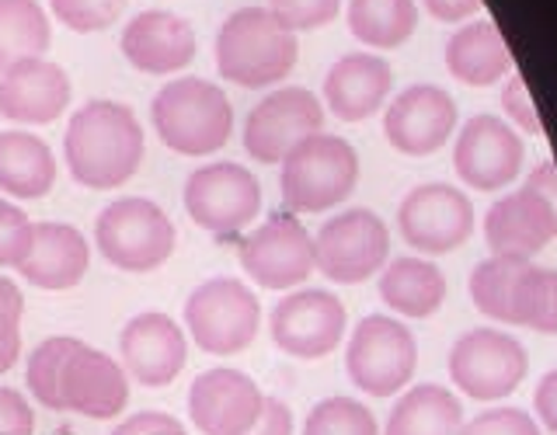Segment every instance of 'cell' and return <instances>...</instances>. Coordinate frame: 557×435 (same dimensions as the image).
Listing matches in <instances>:
<instances>
[{
    "label": "cell",
    "mask_w": 557,
    "mask_h": 435,
    "mask_svg": "<svg viewBox=\"0 0 557 435\" xmlns=\"http://www.w3.org/2000/svg\"><path fill=\"white\" fill-rule=\"evenodd\" d=\"M527 185L536 188V191H544L547 199L557 202V167H554V161H544V164H540V167L530 174V182H527Z\"/></svg>",
    "instance_id": "46"
},
{
    "label": "cell",
    "mask_w": 557,
    "mask_h": 435,
    "mask_svg": "<svg viewBox=\"0 0 557 435\" xmlns=\"http://www.w3.org/2000/svg\"><path fill=\"white\" fill-rule=\"evenodd\" d=\"M32 220L14 202L0 199V269H17L32 248Z\"/></svg>",
    "instance_id": "36"
},
{
    "label": "cell",
    "mask_w": 557,
    "mask_h": 435,
    "mask_svg": "<svg viewBox=\"0 0 557 435\" xmlns=\"http://www.w3.org/2000/svg\"><path fill=\"white\" fill-rule=\"evenodd\" d=\"M261 405L265 394L258 390V383L231 365L202 373L188 390V418L202 435H248Z\"/></svg>",
    "instance_id": "16"
},
{
    "label": "cell",
    "mask_w": 557,
    "mask_h": 435,
    "mask_svg": "<svg viewBox=\"0 0 557 435\" xmlns=\"http://www.w3.org/2000/svg\"><path fill=\"white\" fill-rule=\"evenodd\" d=\"M57 185V157L42 136L25 129L0 133V191L14 199H42Z\"/></svg>",
    "instance_id": "26"
},
{
    "label": "cell",
    "mask_w": 557,
    "mask_h": 435,
    "mask_svg": "<svg viewBox=\"0 0 557 435\" xmlns=\"http://www.w3.org/2000/svg\"><path fill=\"white\" fill-rule=\"evenodd\" d=\"M119 356L122 370L129 380L144 383V387H171L188 362V341L182 324L168 318V313H136V318L122 327L119 335Z\"/></svg>",
    "instance_id": "15"
},
{
    "label": "cell",
    "mask_w": 557,
    "mask_h": 435,
    "mask_svg": "<svg viewBox=\"0 0 557 435\" xmlns=\"http://www.w3.org/2000/svg\"><path fill=\"white\" fill-rule=\"evenodd\" d=\"M112 435H188V432L174 414L139 411V414H129L126 422H119Z\"/></svg>",
    "instance_id": "41"
},
{
    "label": "cell",
    "mask_w": 557,
    "mask_h": 435,
    "mask_svg": "<svg viewBox=\"0 0 557 435\" xmlns=\"http://www.w3.org/2000/svg\"><path fill=\"white\" fill-rule=\"evenodd\" d=\"M60 397L63 411L95 418V422H109V418H119L129 405V376L122 370V362H115L109 352L81 345L63 362Z\"/></svg>",
    "instance_id": "20"
},
{
    "label": "cell",
    "mask_w": 557,
    "mask_h": 435,
    "mask_svg": "<svg viewBox=\"0 0 557 435\" xmlns=\"http://www.w3.org/2000/svg\"><path fill=\"white\" fill-rule=\"evenodd\" d=\"M453 129H457V101L435 84H414L400 91L383 115V136L408 157L435 153Z\"/></svg>",
    "instance_id": "19"
},
{
    "label": "cell",
    "mask_w": 557,
    "mask_h": 435,
    "mask_svg": "<svg viewBox=\"0 0 557 435\" xmlns=\"http://www.w3.org/2000/svg\"><path fill=\"white\" fill-rule=\"evenodd\" d=\"M0 310L14 313V318H22V313H25V296L8 275H0Z\"/></svg>",
    "instance_id": "47"
},
{
    "label": "cell",
    "mask_w": 557,
    "mask_h": 435,
    "mask_svg": "<svg viewBox=\"0 0 557 435\" xmlns=\"http://www.w3.org/2000/svg\"><path fill=\"white\" fill-rule=\"evenodd\" d=\"M502 104H505V112L516 119L519 129H527L533 136L544 133V126H540V115L533 109V98L527 91V80H522L519 74H509V84H505V91H502Z\"/></svg>",
    "instance_id": "40"
},
{
    "label": "cell",
    "mask_w": 557,
    "mask_h": 435,
    "mask_svg": "<svg viewBox=\"0 0 557 435\" xmlns=\"http://www.w3.org/2000/svg\"><path fill=\"white\" fill-rule=\"evenodd\" d=\"M418 365V345L408 324L387 313H370L352 331L345 352L348 380L370 397H391L408 387Z\"/></svg>",
    "instance_id": "7"
},
{
    "label": "cell",
    "mask_w": 557,
    "mask_h": 435,
    "mask_svg": "<svg viewBox=\"0 0 557 435\" xmlns=\"http://www.w3.org/2000/svg\"><path fill=\"white\" fill-rule=\"evenodd\" d=\"M522 265H527L522 258L492 254L474 269V275H470V300H474V307L484 318L509 324V300H512V286Z\"/></svg>",
    "instance_id": "32"
},
{
    "label": "cell",
    "mask_w": 557,
    "mask_h": 435,
    "mask_svg": "<svg viewBox=\"0 0 557 435\" xmlns=\"http://www.w3.org/2000/svg\"><path fill=\"white\" fill-rule=\"evenodd\" d=\"M248 435H293V411L278 397H265L258 422Z\"/></svg>",
    "instance_id": "42"
},
{
    "label": "cell",
    "mask_w": 557,
    "mask_h": 435,
    "mask_svg": "<svg viewBox=\"0 0 557 435\" xmlns=\"http://www.w3.org/2000/svg\"><path fill=\"white\" fill-rule=\"evenodd\" d=\"M17 356H22V318L0 310V376L17 362Z\"/></svg>",
    "instance_id": "43"
},
{
    "label": "cell",
    "mask_w": 557,
    "mask_h": 435,
    "mask_svg": "<svg viewBox=\"0 0 557 435\" xmlns=\"http://www.w3.org/2000/svg\"><path fill=\"white\" fill-rule=\"evenodd\" d=\"M52 42V25L39 0H0V74L39 60Z\"/></svg>",
    "instance_id": "29"
},
{
    "label": "cell",
    "mask_w": 557,
    "mask_h": 435,
    "mask_svg": "<svg viewBox=\"0 0 557 435\" xmlns=\"http://www.w3.org/2000/svg\"><path fill=\"white\" fill-rule=\"evenodd\" d=\"M446 66L457 80L487 87L512 74V52L495 22L478 17V22L453 32V39L446 42Z\"/></svg>",
    "instance_id": "25"
},
{
    "label": "cell",
    "mask_w": 557,
    "mask_h": 435,
    "mask_svg": "<svg viewBox=\"0 0 557 435\" xmlns=\"http://www.w3.org/2000/svg\"><path fill=\"white\" fill-rule=\"evenodd\" d=\"M188 335L209 356H237L258 338L261 303L240 278L220 275L191 289L185 300Z\"/></svg>",
    "instance_id": "6"
},
{
    "label": "cell",
    "mask_w": 557,
    "mask_h": 435,
    "mask_svg": "<svg viewBox=\"0 0 557 435\" xmlns=\"http://www.w3.org/2000/svg\"><path fill=\"white\" fill-rule=\"evenodd\" d=\"M342 0H269V11L293 32H310L327 25L338 14Z\"/></svg>",
    "instance_id": "37"
},
{
    "label": "cell",
    "mask_w": 557,
    "mask_h": 435,
    "mask_svg": "<svg viewBox=\"0 0 557 435\" xmlns=\"http://www.w3.org/2000/svg\"><path fill=\"white\" fill-rule=\"evenodd\" d=\"M87 265H91V248H87L77 226L42 220L32 226V248L28 258L17 265V272L32 286L60 293V289H74L84 278Z\"/></svg>",
    "instance_id": "23"
},
{
    "label": "cell",
    "mask_w": 557,
    "mask_h": 435,
    "mask_svg": "<svg viewBox=\"0 0 557 435\" xmlns=\"http://www.w3.org/2000/svg\"><path fill=\"white\" fill-rule=\"evenodd\" d=\"M185 213L209 234H237L261 213L258 178L234 161L202 164L188 174L182 191Z\"/></svg>",
    "instance_id": "9"
},
{
    "label": "cell",
    "mask_w": 557,
    "mask_h": 435,
    "mask_svg": "<svg viewBox=\"0 0 557 435\" xmlns=\"http://www.w3.org/2000/svg\"><path fill=\"white\" fill-rule=\"evenodd\" d=\"M0 435H35L32 405L4 383H0Z\"/></svg>",
    "instance_id": "39"
},
{
    "label": "cell",
    "mask_w": 557,
    "mask_h": 435,
    "mask_svg": "<svg viewBox=\"0 0 557 435\" xmlns=\"http://www.w3.org/2000/svg\"><path fill=\"white\" fill-rule=\"evenodd\" d=\"M63 157L84 188H119L144 161V126L122 101H87L63 133Z\"/></svg>",
    "instance_id": "1"
},
{
    "label": "cell",
    "mask_w": 557,
    "mask_h": 435,
    "mask_svg": "<svg viewBox=\"0 0 557 435\" xmlns=\"http://www.w3.org/2000/svg\"><path fill=\"white\" fill-rule=\"evenodd\" d=\"M101 258L122 272H153L174 251V223L150 199H115L95 220Z\"/></svg>",
    "instance_id": "5"
},
{
    "label": "cell",
    "mask_w": 557,
    "mask_h": 435,
    "mask_svg": "<svg viewBox=\"0 0 557 435\" xmlns=\"http://www.w3.org/2000/svg\"><path fill=\"white\" fill-rule=\"evenodd\" d=\"M484 237L492 254L530 261L550 240H557V202L544 191L522 185L519 191L492 202L484 216Z\"/></svg>",
    "instance_id": "17"
},
{
    "label": "cell",
    "mask_w": 557,
    "mask_h": 435,
    "mask_svg": "<svg viewBox=\"0 0 557 435\" xmlns=\"http://www.w3.org/2000/svg\"><path fill=\"white\" fill-rule=\"evenodd\" d=\"M380 296L400 318H432L446 300V275L425 258H394L380 272Z\"/></svg>",
    "instance_id": "27"
},
{
    "label": "cell",
    "mask_w": 557,
    "mask_h": 435,
    "mask_svg": "<svg viewBox=\"0 0 557 435\" xmlns=\"http://www.w3.org/2000/svg\"><path fill=\"white\" fill-rule=\"evenodd\" d=\"M418 25L414 0H348V28L373 49H397Z\"/></svg>",
    "instance_id": "30"
},
{
    "label": "cell",
    "mask_w": 557,
    "mask_h": 435,
    "mask_svg": "<svg viewBox=\"0 0 557 435\" xmlns=\"http://www.w3.org/2000/svg\"><path fill=\"white\" fill-rule=\"evenodd\" d=\"M359 153L342 136L313 133L283 157V199L296 213H324L356 191Z\"/></svg>",
    "instance_id": "4"
},
{
    "label": "cell",
    "mask_w": 557,
    "mask_h": 435,
    "mask_svg": "<svg viewBox=\"0 0 557 435\" xmlns=\"http://www.w3.org/2000/svg\"><path fill=\"white\" fill-rule=\"evenodd\" d=\"M324 109L307 87H283L261 98L248 122H244V150L258 164H283V157L304 144L307 136L321 133Z\"/></svg>",
    "instance_id": "11"
},
{
    "label": "cell",
    "mask_w": 557,
    "mask_h": 435,
    "mask_svg": "<svg viewBox=\"0 0 557 435\" xmlns=\"http://www.w3.org/2000/svg\"><path fill=\"white\" fill-rule=\"evenodd\" d=\"M397 226L418 251L446 254L457 251L474 231V206L460 188L429 182L411 188L397 209Z\"/></svg>",
    "instance_id": "13"
},
{
    "label": "cell",
    "mask_w": 557,
    "mask_h": 435,
    "mask_svg": "<svg viewBox=\"0 0 557 435\" xmlns=\"http://www.w3.org/2000/svg\"><path fill=\"white\" fill-rule=\"evenodd\" d=\"M460 435H540L536 422L519 408H492L467 422Z\"/></svg>",
    "instance_id": "38"
},
{
    "label": "cell",
    "mask_w": 557,
    "mask_h": 435,
    "mask_svg": "<svg viewBox=\"0 0 557 435\" xmlns=\"http://www.w3.org/2000/svg\"><path fill=\"white\" fill-rule=\"evenodd\" d=\"M122 57L139 74H178L196 60V32L185 17L171 11H139L122 28Z\"/></svg>",
    "instance_id": "22"
},
{
    "label": "cell",
    "mask_w": 557,
    "mask_h": 435,
    "mask_svg": "<svg viewBox=\"0 0 557 435\" xmlns=\"http://www.w3.org/2000/svg\"><path fill=\"white\" fill-rule=\"evenodd\" d=\"M394 87L391 63L376 52H348L324 77V101L342 122H362L380 112Z\"/></svg>",
    "instance_id": "24"
},
{
    "label": "cell",
    "mask_w": 557,
    "mask_h": 435,
    "mask_svg": "<svg viewBox=\"0 0 557 435\" xmlns=\"http://www.w3.org/2000/svg\"><path fill=\"white\" fill-rule=\"evenodd\" d=\"M153 129L161 144L182 157H209L226 147L234 133V109L213 80L178 77L150 101Z\"/></svg>",
    "instance_id": "3"
},
{
    "label": "cell",
    "mask_w": 557,
    "mask_h": 435,
    "mask_svg": "<svg viewBox=\"0 0 557 435\" xmlns=\"http://www.w3.org/2000/svg\"><path fill=\"white\" fill-rule=\"evenodd\" d=\"M345 335V303L327 289H296L272 310V341L293 359H324Z\"/></svg>",
    "instance_id": "14"
},
{
    "label": "cell",
    "mask_w": 557,
    "mask_h": 435,
    "mask_svg": "<svg viewBox=\"0 0 557 435\" xmlns=\"http://www.w3.org/2000/svg\"><path fill=\"white\" fill-rule=\"evenodd\" d=\"M70 77L60 63L46 57L14 63L0 74V115L22 126H49L70 104Z\"/></svg>",
    "instance_id": "21"
},
{
    "label": "cell",
    "mask_w": 557,
    "mask_h": 435,
    "mask_svg": "<svg viewBox=\"0 0 557 435\" xmlns=\"http://www.w3.org/2000/svg\"><path fill=\"white\" fill-rule=\"evenodd\" d=\"M425 8L440 22H463V17L481 11V0H425Z\"/></svg>",
    "instance_id": "45"
},
{
    "label": "cell",
    "mask_w": 557,
    "mask_h": 435,
    "mask_svg": "<svg viewBox=\"0 0 557 435\" xmlns=\"http://www.w3.org/2000/svg\"><path fill=\"white\" fill-rule=\"evenodd\" d=\"M533 405H536V414L544 418V425L550 432H557V370H550L544 380H540Z\"/></svg>",
    "instance_id": "44"
},
{
    "label": "cell",
    "mask_w": 557,
    "mask_h": 435,
    "mask_svg": "<svg viewBox=\"0 0 557 435\" xmlns=\"http://www.w3.org/2000/svg\"><path fill=\"white\" fill-rule=\"evenodd\" d=\"M304 435H380L373 411L359 405L352 397H324L321 405H313Z\"/></svg>",
    "instance_id": "34"
},
{
    "label": "cell",
    "mask_w": 557,
    "mask_h": 435,
    "mask_svg": "<svg viewBox=\"0 0 557 435\" xmlns=\"http://www.w3.org/2000/svg\"><path fill=\"white\" fill-rule=\"evenodd\" d=\"M453 383L474 400L509 397L527 376V352L522 345L495 327H474L457 338L449 352Z\"/></svg>",
    "instance_id": "10"
},
{
    "label": "cell",
    "mask_w": 557,
    "mask_h": 435,
    "mask_svg": "<svg viewBox=\"0 0 557 435\" xmlns=\"http://www.w3.org/2000/svg\"><path fill=\"white\" fill-rule=\"evenodd\" d=\"M84 341L70 338V335H57L35 345V352L28 356V390L49 411H63V397H60V376H63V362L70 359V352H77Z\"/></svg>",
    "instance_id": "33"
},
{
    "label": "cell",
    "mask_w": 557,
    "mask_h": 435,
    "mask_svg": "<svg viewBox=\"0 0 557 435\" xmlns=\"http://www.w3.org/2000/svg\"><path fill=\"white\" fill-rule=\"evenodd\" d=\"M509 324L533 327L540 335H557V272L522 265L509 300Z\"/></svg>",
    "instance_id": "31"
},
{
    "label": "cell",
    "mask_w": 557,
    "mask_h": 435,
    "mask_svg": "<svg viewBox=\"0 0 557 435\" xmlns=\"http://www.w3.org/2000/svg\"><path fill=\"white\" fill-rule=\"evenodd\" d=\"M240 265L258 286L296 289L313 265V237L293 213H272L240 244Z\"/></svg>",
    "instance_id": "12"
},
{
    "label": "cell",
    "mask_w": 557,
    "mask_h": 435,
    "mask_svg": "<svg viewBox=\"0 0 557 435\" xmlns=\"http://www.w3.org/2000/svg\"><path fill=\"white\" fill-rule=\"evenodd\" d=\"M391 234L373 209H345L324 220L313 237V265H318L331 283L356 286L366 283L387 265Z\"/></svg>",
    "instance_id": "8"
},
{
    "label": "cell",
    "mask_w": 557,
    "mask_h": 435,
    "mask_svg": "<svg viewBox=\"0 0 557 435\" xmlns=\"http://www.w3.org/2000/svg\"><path fill=\"white\" fill-rule=\"evenodd\" d=\"M49 11L70 32L91 35L101 28H112L122 11H126V0H49Z\"/></svg>",
    "instance_id": "35"
},
{
    "label": "cell",
    "mask_w": 557,
    "mask_h": 435,
    "mask_svg": "<svg viewBox=\"0 0 557 435\" xmlns=\"http://www.w3.org/2000/svg\"><path fill=\"white\" fill-rule=\"evenodd\" d=\"M463 405L440 383H418L397 400L383 435H460Z\"/></svg>",
    "instance_id": "28"
},
{
    "label": "cell",
    "mask_w": 557,
    "mask_h": 435,
    "mask_svg": "<svg viewBox=\"0 0 557 435\" xmlns=\"http://www.w3.org/2000/svg\"><path fill=\"white\" fill-rule=\"evenodd\" d=\"M300 60L296 32L286 28L269 8H240L216 35V70L237 87H269L293 74Z\"/></svg>",
    "instance_id": "2"
},
{
    "label": "cell",
    "mask_w": 557,
    "mask_h": 435,
    "mask_svg": "<svg viewBox=\"0 0 557 435\" xmlns=\"http://www.w3.org/2000/svg\"><path fill=\"white\" fill-rule=\"evenodd\" d=\"M522 136L502 122L498 115H474L457 136L453 164L457 174L481 191H495L502 185H512L522 167Z\"/></svg>",
    "instance_id": "18"
}]
</instances>
